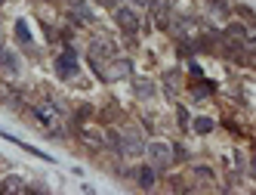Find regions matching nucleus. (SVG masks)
<instances>
[{
	"instance_id": "20e7f679",
	"label": "nucleus",
	"mask_w": 256,
	"mask_h": 195,
	"mask_svg": "<svg viewBox=\"0 0 256 195\" xmlns=\"http://www.w3.org/2000/svg\"><path fill=\"white\" fill-rule=\"evenodd\" d=\"M68 13H71V19L80 22V25H93V19H96L93 10L86 7V0H71V4H68Z\"/></svg>"
},
{
	"instance_id": "6e6552de",
	"label": "nucleus",
	"mask_w": 256,
	"mask_h": 195,
	"mask_svg": "<svg viewBox=\"0 0 256 195\" xmlns=\"http://www.w3.org/2000/svg\"><path fill=\"white\" fill-rule=\"evenodd\" d=\"M114 53L118 47L102 38V41H93V47H90V59H114Z\"/></svg>"
},
{
	"instance_id": "6ab92c4d",
	"label": "nucleus",
	"mask_w": 256,
	"mask_h": 195,
	"mask_svg": "<svg viewBox=\"0 0 256 195\" xmlns=\"http://www.w3.org/2000/svg\"><path fill=\"white\" fill-rule=\"evenodd\" d=\"M194 176H198V180H210L213 170H210V167H194Z\"/></svg>"
},
{
	"instance_id": "4be33fe9",
	"label": "nucleus",
	"mask_w": 256,
	"mask_h": 195,
	"mask_svg": "<svg viewBox=\"0 0 256 195\" xmlns=\"http://www.w3.org/2000/svg\"><path fill=\"white\" fill-rule=\"evenodd\" d=\"M130 4H139V7H148L152 0H130Z\"/></svg>"
},
{
	"instance_id": "9d476101",
	"label": "nucleus",
	"mask_w": 256,
	"mask_h": 195,
	"mask_svg": "<svg viewBox=\"0 0 256 195\" xmlns=\"http://www.w3.org/2000/svg\"><path fill=\"white\" fill-rule=\"evenodd\" d=\"M0 65H4L6 72H12V75L19 72V59H16V56H12L10 50H4V47H0Z\"/></svg>"
},
{
	"instance_id": "393cba45",
	"label": "nucleus",
	"mask_w": 256,
	"mask_h": 195,
	"mask_svg": "<svg viewBox=\"0 0 256 195\" xmlns=\"http://www.w3.org/2000/svg\"><path fill=\"white\" fill-rule=\"evenodd\" d=\"M0 4H4V0H0Z\"/></svg>"
},
{
	"instance_id": "39448f33",
	"label": "nucleus",
	"mask_w": 256,
	"mask_h": 195,
	"mask_svg": "<svg viewBox=\"0 0 256 195\" xmlns=\"http://www.w3.org/2000/svg\"><path fill=\"white\" fill-rule=\"evenodd\" d=\"M152 13H154V25L170 31V0H152Z\"/></svg>"
},
{
	"instance_id": "dca6fc26",
	"label": "nucleus",
	"mask_w": 256,
	"mask_h": 195,
	"mask_svg": "<svg viewBox=\"0 0 256 195\" xmlns=\"http://www.w3.org/2000/svg\"><path fill=\"white\" fill-rule=\"evenodd\" d=\"M80 139H84L90 149H102V139H99V136H93V133H80Z\"/></svg>"
},
{
	"instance_id": "1a4fd4ad",
	"label": "nucleus",
	"mask_w": 256,
	"mask_h": 195,
	"mask_svg": "<svg viewBox=\"0 0 256 195\" xmlns=\"http://www.w3.org/2000/svg\"><path fill=\"white\" fill-rule=\"evenodd\" d=\"M133 176H136V183H139L142 189H154V183H158V170H154L152 164H145V167H139V170H136Z\"/></svg>"
},
{
	"instance_id": "423d86ee",
	"label": "nucleus",
	"mask_w": 256,
	"mask_h": 195,
	"mask_svg": "<svg viewBox=\"0 0 256 195\" xmlns=\"http://www.w3.org/2000/svg\"><path fill=\"white\" fill-rule=\"evenodd\" d=\"M130 72H133V65L126 62V59H118V62H112L108 68H102L99 75H102V81H118V78H126Z\"/></svg>"
},
{
	"instance_id": "f03ea898",
	"label": "nucleus",
	"mask_w": 256,
	"mask_h": 195,
	"mask_svg": "<svg viewBox=\"0 0 256 195\" xmlns=\"http://www.w3.org/2000/svg\"><path fill=\"white\" fill-rule=\"evenodd\" d=\"M145 143L136 133H118V155H142Z\"/></svg>"
},
{
	"instance_id": "f257e3e1",
	"label": "nucleus",
	"mask_w": 256,
	"mask_h": 195,
	"mask_svg": "<svg viewBox=\"0 0 256 195\" xmlns=\"http://www.w3.org/2000/svg\"><path fill=\"white\" fill-rule=\"evenodd\" d=\"M148 158H152V167L154 170H164V167H170V161H173V155H170V146L167 143H152L148 149Z\"/></svg>"
},
{
	"instance_id": "4468645a",
	"label": "nucleus",
	"mask_w": 256,
	"mask_h": 195,
	"mask_svg": "<svg viewBox=\"0 0 256 195\" xmlns=\"http://www.w3.org/2000/svg\"><path fill=\"white\" fill-rule=\"evenodd\" d=\"M192 130H198V133H210V130H213V121H210V118H194V121H192Z\"/></svg>"
},
{
	"instance_id": "412c9836",
	"label": "nucleus",
	"mask_w": 256,
	"mask_h": 195,
	"mask_svg": "<svg viewBox=\"0 0 256 195\" xmlns=\"http://www.w3.org/2000/svg\"><path fill=\"white\" fill-rule=\"evenodd\" d=\"M179 124H182V127H186V124H188V112L182 109V105H179Z\"/></svg>"
},
{
	"instance_id": "0eeeda50",
	"label": "nucleus",
	"mask_w": 256,
	"mask_h": 195,
	"mask_svg": "<svg viewBox=\"0 0 256 195\" xmlns=\"http://www.w3.org/2000/svg\"><path fill=\"white\" fill-rule=\"evenodd\" d=\"M114 22L120 25L124 34H136V31H139V19H136L133 10H118V13H114Z\"/></svg>"
},
{
	"instance_id": "a211bd4d",
	"label": "nucleus",
	"mask_w": 256,
	"mask_h": 195,
	"mask_svg": "<svg viewBox=\"0 0 256 195\" xmlns=\"http://www.w3.org/2000/svg\"><path fill=\"white\" fill-rule=\"evenodd\" d=\"M213 90H216L213 84H204V87H198V90H194V99H204V96H210Z\"/></svg>"
},
{
	"instance_id": "9b49d317",
	"label": "nucleus",
	"mask_w": 256,
	"mask_h": 195,
	"mask_svg": "<svg viewBox=\"0 0 256 195\" xmlns=\"http://www.w3.org/2000/svg\"><path fill=\"white\" fill-rule=\"evenodd\" d=\"M56 109H59V102H56V105H38V109H34V115H38L44 124H52V118H56Z\"/></svg>"
},
{
	"instance_id": "7ed1b4c3",
	"label": "nucleus",
	"mask_w": 256,
	"mask_h": 195,
	"mask_svg": "<svg viewBox=\"0 0 256 195\" xmlns=\"http://www.w3.org/2000/svg\"><path fill=\"white\" fill-rule=\"evenodd\" d=\"M78 53L74 50H65L62 56L56 59V72H59V78H74L78 75Z\"/></svg>"
},
{
	"instance_id": "aec40b11",
	"label": "nucleus",
	"mask_w": 256,
	"mask_h": 195,
	"mask_svg": "<svg viewBox=\"0 0 256 195\" xmlns=\"http://www.w3.org/2000/svg\"><path fill=\"white\" fill-rule=\"evenodd\" d=\"M210 4H213V10H216V13H228V7H226V0H210Z\"/></svg>"
},
{
	"instance_id": "b1692460",
	"label": "nucleus",
	"mask_w": 256,
	"mask_h": 195,
	"mask_svg": "<svg viewBox=\"0 0 256 195\" xmlns=\"http://www.w3.org/2000/svg\"><path fill=\"white\" fill-rule=\"evenodd\" d=\"M0 93H4V87H0Z\"/></svg>"
},
{
	"instance_id": "f8f14e48",
	"label": "nucleus",
	"mask_w": 256,
	"mask_h": 195,
	"mask_svg": "<svg viewBox=\"0 0 256 195\" xmlns=\"http://www.w3.org/2000/svg\"><path fill=\"white\" fill-rule=\"evenodd\" d=\"M16 38H19V44H31V31H28V22L25 19L16 22Z\"/></svg>"
},
{
	"instance_id": "f3484780",
	"label": "nucleus",
	"mask_w": 256,
	"mask_h": 195,
	"mask_svg": "<svg viewBox=\"0 0 256 195\" xmlns=\"http://www.w3.org/2000/svg\"><path fill=\"white\" fill-rule=\"evenodd\" d=\"M170 155H173V161H186V158H188V149H186V146H173Z\"/></svg>"
},
{
	"instance_id": "2eb2a0df",
	"label": "nucleus",
	"mask_w": 256,
	"mask_h": 195,
	"mask_svg": "<svg viewBox=\"0 0 256 195\" xmlns=\"http://www.w3.org/2000/svg\"><path fill=\"white\" fill-rule=\"evenodd\" d=\"M136 93H139V96H152L154 87H152L148 81H136Z\"/></svg>"
},
{
	"instance_id": "ddd939ff",
	"label": "nucleus",
	"mask_w": 256,
	"mask_h": 195,
	"mask_svg": "<svg viewBox=\"0 0 256 195\" xmlns=\"http://www.w3.org/2000/svg\"><path fill=\"white\" fill-rule=\"evenodd\" d=\"M4 192H28V186L19 180V176H10V180L4 183Z\"/></svg>"
},
{
	"instance_id": "5701e85b",
	"label": "nucleus",
	"mask_w": 256,
	"mask_h": 195,
	"mask_svg": "<svg viewBox=\"0 0 256 195\" xmlns=\"http://www.w3.org/2000/svg\"><path fill=\"white\" fill-rule=\"evenodd\" d=\"M99 4H102V7H114V4H118V0H99Z\"/></svg>"
}]
</instances>
